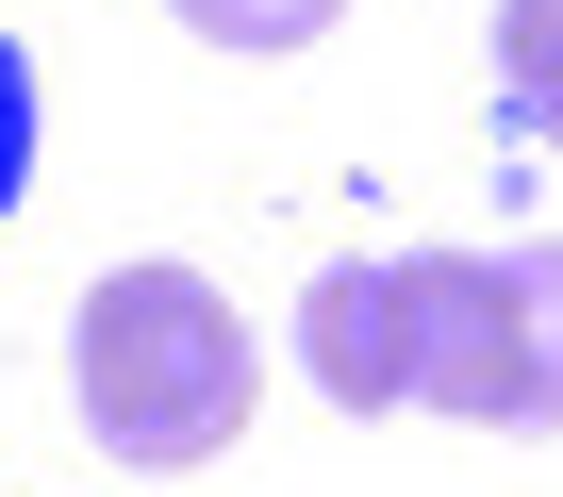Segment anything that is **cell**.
Returning <instances> with one entry per match:
<instances>
[{"label": "cell", "instance_id": "obj_1", "mask_svg": "<svg viewBox=\"0 0 563 497\" xmlns=\"http://www.w3.org/2000/svg\"><path fill=\"white\" fill-rule=\"evenodd\" d=\"M67 365H84V431L117 464H216L249 431V382H265L249 365V316L199 266H100Z\"/></svg>", "mask_w": 563, "mask_h": 497}, {"label": "cell", "instance_id": "obj_7", "mask_svg": "<svg viewBox=\"0 0 563 497\" xmlns=\"http://www.w3.org/2000/svg\"><path fill=\"white\" fill-rule=\"evenodd\" d=\"M18 183H34V51L0 34V216H18Z\"/></svg>", "mask_w": 563, "mask_h": 497}, {"label": "cell", "instance_id": "obj_4", "mask_svg": "<svg viewBox=\"0 0 563 497\" xmlns=\"http://www.w3.org/2000/svg\"><path fill=\"white\" fill-rule=\"evenodd\" d=\"M497 100H514V133L563 150V0H497Z\"/></svg>", "mask_w": 563, "mask_h": 497}, {"label": "cell", "instance_id": "obj_3", "mask_svg": "<svg viewBox=\"0 0 563 497\" xmlns=\"http://www.w3.org/2000/svg\"><path fill=\"white\" fill-rule=\"evenodd\" d=\"M299 365L349 398V415H398L415 398V332H398V266H316L299 299Z\"/></svg>", "mask_w": 563, "mask_h": 497}, {"label": "cell", "instance_id": "obj_5", "mask_svg": "<svg viewBox=\"0 0 563 497\" xmlns=\"http://www.w3.org/2000/svg\"><path fill=\"white\" fill-rule=\"evenodd\" d=\"M349 18V0H183V34L199 51H249V67H282V51H316Z\"/></svg>", "mask_w": 563, "mask_h": 497}, {"label": "cell", "instance_id": "obj_6", "mask_svg": "<svg viewBox=\"0 0 563 497\" xmlns=\"http://www.w3.org/2000/svg\"><path fill=\"white\" fill-rule=\"evenodd\" d=\"M497 266H514V299H530V415L563 431V232H514Z\"/></svg>", "mask_w": 563, "mask_h": 497}, {"label": "cell", "instance_id": "obj_2", "mask_svg": "<svg viewBox=\"0 0 563 497\" xmlns=\"http://www.w3.org/2000/svg\"><path fill=\"white\" fill-rule=\"evenodd\" d=\"M398 332H415V398L464 431H547L530 415V299L497 248H415L398 266Z\"/></svg>", "mask_w": 563, "mask_h": 497}]
</instances>
